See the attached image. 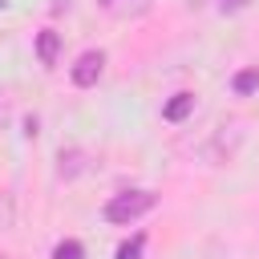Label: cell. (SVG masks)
Segmentation results:
<instances>
[{
    "label": "cell",
    "mask_w": 259,
    "mask_h": 259,
    "mask_svg": "<svg viewBox=\"0 0 259 259\" xmlns=\"http://www.w3.org/2000/svg\"><path fill=\"white\" fill-rule=\"evenodd\" d=\"M154 202H158V194L154 190H121V194H113L109 202H105V223H117V227H130L134 219H142V214H150L154 210Z\"/></svg>",
    "instance_id": "cell-1"
},
{
    "label": "cell",
    "mask_w": 259,
    "mask_h": 259,
    "mask_svg": "<svg viewBox=\"0 0 259 259\" xmlns=\"http://www.w3.org/2000/svg\"><path fill=\"white\" fill-rule=\"evenodd\" d=\"M101 69H105V53H101V49H89V53L77 57V65L69 69V77H73L77 89H89V85H97Z\"/></svg>",
    "instance_id": "cell-2"
},
{
    "label": "cell",
    "mask_w": 259,
    "mask_h": 259,
    "mask_svg": "<svg viewBox=\"0 0 259 259\" xmlns=\"http://www.w3.org/2000/svg\"><path fill=\"white\" fill-rule=\"evenodd\" d=\"M101 8L117 20H130V16H142L150 8V0H101Z\"/></svg>",
    "instance_id": "cell-3"
},
{
    "label": "cell",
    "mask_w": 259,
    "mask_h": 259,
    "mask_svg": "<svg viewBox=\"0 0 259 259\" xmlns=\"http://www.w3.org/2000/svg\"><path fill=\"white\" fill-rule=\"evenodd\" d=\"M190 109H194V93H174V97L166 101L162 117H166V121H182V117H186Z\"/></svg>",
    "instance_id": "cell-4"
},
{
    "label": "cell",
    "mask_w": 259,
    "mask_h": 259,
    "mask_svg": "<svg viewBox=\"0 0 259 259\" xmlns=\"http://www.w3.org/2000/svg\"><path fill=\"white\" fill-rule=\"evenodd\" d=\"M57 45H61L57 32H40V36H36V57H40L45 65H53V61H57Z\"/></svg>",
    "instance_id": "cell-5"
},
{
    "label": "cell",
    "mask_w": 259,
    "mask_h": 259,
    "mask_svg": "<svg viewBox=\"0 0 259 259\" xmlns=\"http://www.w3.org/2000/svg\"><path fill=\"white\" fill-rule=\"evenodd\" d=\"M53 259H85V247L77 239H65V243L53 247Z\"/></svg>",
    "instance_id": "cell-6"
},
{
    "label": "cell",
    "mask_w": 259,
    "mask_h": 259,
    "mask_svg": "<svg viewBox=\"0 0 259 259\" xmlns=\"http://www.w3.org/2000/svg\"><path fill=\"white\" fill-rule=\"evenodd\" d=\"M251 89H259V69H243L235 77V93H251Z\"/></svg>",
    "instance_id": "cell-7"
},
{
    "label": "cell",
    "mask_w": 259,
    "mask_h": 259,
    "mask_svg": "<svg viewBox=\"0 0 259 259\" xmlns=\"http://www.w3.org/2000/svg\"><path fill=\"white\" fill-rule=\"evenodd\" d=\"M142 247H146V235H134L130 243H121V247H117V259H138V255H142Z\"/></svg>",
    "instance_id": "cell-8"
},
{
    "label": "cell",
    "mask_w": 259,
    "mask_h": 259,
    "mask_svg": "<svg viewBox=\"0 0 259 259\" xmlns=\"http://www.w3.org/2000/svg\"><path fill=\"white\" fill-rule=\"evenodd\" d=\"M223 4H231V8H239V4H247V0H223Z\"/></svg>",
    "instance_id": "cell-9"
}]
</instances>
